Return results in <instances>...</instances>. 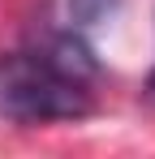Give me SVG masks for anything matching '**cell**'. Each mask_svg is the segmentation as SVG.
Returning <instances> with one entry per match:
<instances>
[{"label": "cell", "instance_id": "cell-1", "mask_svg": "<svg viewBox=\"0 0 155 159\" xmlns=\"http://www.w3.org/2000/svg\"><path fill=\"white\" fill-rule=\"evenodd\" d=\"M95 52L78 30L48 34L26 52L0 56V120L48 125L78 120L95 107Z\"/></svg>", "mask_w": 155, "mask_h": 159}, {"label": "cell", "instance_id": "cell-2", "mask_svg": "<svg viewBox=\"0 0 155 159\" xmlns=\"http://www.w3.org/2000/svg\"><path fill=\"white\" fill-rule=\"evenodd\" d=\"M116 4H121V0H69V22H73V30L95 26V22H103Z\"/></svg>", "mask_w": 155, "mask_h": 159}, {"label": "cell", "instance_id": "cell-3", "mask_svg": "<svg viewBox=\"0 0 155 159\" xmlns=\"http://www.w3.org/2000/svg\"><path fill=\"white\" fill-rule=\"evenodd\" d=\"M147 99H151V103H155V73H151V78H147Z\"/></svg>", "mask_w": 155, "mask_h": 159}]
</instances>
